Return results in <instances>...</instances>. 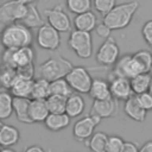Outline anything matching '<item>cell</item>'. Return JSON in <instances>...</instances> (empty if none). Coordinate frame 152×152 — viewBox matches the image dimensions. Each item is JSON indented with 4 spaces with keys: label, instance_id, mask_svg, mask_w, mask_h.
Here are the masks:
<instances>
[{
    "label": "cell",
    "instance_id": "obj_31",
    "mask_svg": "<svg viewBox=\"0 0 152 152\" xmlns=\"http://www.w3.org/2000/svg\"><path fill=\"white\" fill-rule=\"evenodd\" d=\"M133 57L138 62L142 72H150L152 70V52L148 50H139L133 53Z\"/></svg>",
    "mask_w": 152,
    "mask_h": 152
},
{
    "label": "cell",
    "instance_id": "obj_44",
    "mask_svg": "<svg viewBox=\"0 0 152 152\" xmlns=\"http://www.w3.org/2000/svg\"><path fill=\"white\" fill-rule=\"evenodd\" d=\"M0 152H15L12 147H2L0 148Z\"/></svg>",
    "mask_w": 152,
    "mask_h": 152
},
{
    "label": "cell",
    "instance_id": "obj_13",
    "mask_svg": "<svg viewBox=\"0 0 152 152\" xmlns=\"http://www.w3.org/2000/svg\"><path fill=\"white\" fill-rule=\"evenodd\" d=\"M109 89L110 95L116 101H126L131 96H133V91L131 88V82L128 78L125 77H116L110 76L109 78Z\"/></svg>",
    "mask_w": 152,
    "mask_h": 152
},
{
    "label": "cell",
    "instance_id": "obj_39",
    "mask_svg": "<svg viewBox=\"0 0 152 152\" xmlns=\"http://www.w3.org/2000/svg\"><path fill=\"white\" fill-rule=\"evenodd\" d=\"M15 70H17V74L19 76H24V77H27V78H33V76H34V66H33V64L24 66V68L15 69Z\"/></svg>",
    "mask_w": 152,
    "mask_h": 152
},
{
    "label": "cell",
    "instance_id": "obj_3",
    "mask_svg": "<svg viewBox=\"0 0 152 152\" xmlns=\"http://www.w3.org/2000/svg\"><path fill=\"white\" fill-rule=\"evenodd\" d=\"M72 63L64 58L61 53L51 56L45 62L38 66V72L42 78H45L49 82L64 78L66 74L72 69Z\"/></svg>",
    "mask_w": 152,
    "mask_h": 152
},
{
    "label": "cell",
    "instance_id": "obj_17",
    "mask_svg": "<svg viewBox=\"0 0 152 152\" xmlns=\"http://www.w3.org/2000/svg\"><path fill=\"white\" fill-rule=\"evenodd\" d=\"M49 109L45 100H31L28 107V116L32 124L44 122L49 115Z\"/></svg>",
    "mask_w": 152,
    "mask_h": 152
},
{
    "label": "cell",
    "instance_id": "obj_23",
    "mask_svg": "<svg viewBox=\"0 0 152 152\" xmlns=\"http://www.w3.org/2000/svg\"><path fill=\"white\" fill-rule=\"evenodd\" d=\"M30 101V99L13 97V113L15 114L17 120L23 124H32L28 116Z\"/></svg>",
    "mask_w": 152,
    "mask_h": 152
},
{
    "label": "cell",
    "instance_id": "obj_21",
    "mask_svg": "<svg viewBox=\"0 0 152 152\" xmlns=\"http://www.w3.org/2000/svg\"><path fill=\"white\" fill-rule=\"evenodd\" d=\"M20 139V132L12 125L4 124L0 129V147H12Z\"/></svg>",
    "mask_w": 152,
    "mask_h": 152
},
{
    "label": "cell",
    "instance_id": "obj_29",
    "mask_svg": "<svg viewBox=\"0 0 152 152\" xmlns=\"http://www.w3.org/2000/svg\"><path fill=\"white\" fill-rule=\"evenodd\" d=\"M74 91L69 87V84L65 81V78H59V80L50 82V94L51 95H57V96H62V97L66 99Z\"/></svg>",
    "mask_w": 152,
    "mask_h": 152
},
{
    "label": "cell",
    "instance_id": "obj_42",
    "mask_svg": "<svg viewBox=\"0 0 152 152\" xmlns=\"http://www.w3.org/2000/svg\"><path fill=\"white\" fill-rule=\"evenodd\" d=\"M139 152H152V140L144 142L142 146L139 147Z\"/></svg>",
    "mask_w": 152,
    "mask_h": 152
},
{
    "label": "cell",
    "instance_id": "obj_27",
    "mask_svg": "<svg viewBox=\"0 0 152 152\" xmlns=\"http://www.w3.org/2000/svg\"><path fill=\"white\" fill-rule=\"evenodd\" d=\"M108 137L104 132H95L87 141V146L91 152H106Z\"/></svg>",
    "mask_w": 152,
    "mask_h": 152
},
{
    "label": "cell",
    "instance_id": "obj_38",
    "mask_svg": "<svg viewBox=\"0 0 152 152\" xmlns=\"http://www.w3.org/2000/svg\"><path fill=\"white\" fill-rule=\"evenodd\" d=\"M95 32H96V34H97L100 38L107 39V38L110 37V32H112V30H110L106 24L100 23V24L96 25V27H95Z\"/></svg>",
    "mask_w": 152,
    "mask_h": 152
},
{
    "label": "cell",
    "instance_id": "obj_40",
    "mask_svg": "<svg viewBox=\"0 0 152 152\" xmlns=\"http://www.w3.org/2000/svg\"><path fill=\"white\" fill-rule=\"evenodd\" d=\"M120 152H139V147L133 141H124Z\"/></svg>",
    "mask_w": 152,
    "mask_h": 152
},
{
    "label": "cell",
    "instance_id": "obj_25",
    "mask_svg": "<svg viewBox=\"0 0 152 152\" xmlns=\"http://www.w3.org/2000/svg\"><path fill=\"white\" fill-rule=\"evenodd\" d=\"M151 77H152V75L150 72H141V74L134 76L133 78H131L129 82H131V88H132L133 94L139 95V94L148 91Z\"/></svg>",
    "mask_w": 152,
    "mask_h": 152
},
{
    "label": "cell",
    "instance_id": "obj_4",
    "mask_svg": "<svg viewBox=\"0 0 152 152\" xmlns=\"http://www.w3.org/2000/svg\"><path fill=\"white\" fill-rule=\"evenodd\" d=\"M69 87L76 94H88L93 78L89 71L83 65H74L72 69L64 77Z\"/></svg>",
    "mask_w": 152,
    "mask_h": 152
},
{
    "label": "cell",
    "instance_id": "obj_32",
    "mask_svg": "<svg viewBox=\"0 0 152 152\" xmlns=\"http://www.w3.org/2000/svg\"><path fill=\"white\" fill-rule=\"evenodd\" d=\"M68 10L75 15L89 12L93 6V0H65Z\"/></svg>",
    "mask_w": 152,
    "mask_h": 152
},
{
    "label": "cell",
    "instance_id": "obj_35",
    "mask_svg": "<svg viewBox=\"0 0 152 152\" xmlns=\"http://www.w3.org/2000/svg\"><path fill=\"white\" fill-rule=\"evenodd\" d=\"M122 144H124L122 138H120L118 135H110V137H108L106 152H120Z\"/></svg>",
    "mask_w": 152,
    "mask_h": 152
},
{
    "label": "cell",
    "instance_id": "obj_6",
    "mask_svg": "<svg viewBox=\"0 0 152 152\" xmlns=\"http://www.w3.org/2000/svg\"><path fill=\"white\" fill-rule=\"evenodd\" d=\"M0 58L4 65L11 66L13 69H19L33 64L34 50L32 49V46L21 48L17 50H5Z\"/></svg>",
    "mask_w": 152,
    "mask_h": 152
},
{
    "label": "cell",
    "instance_id": "obj_34",
    "mask_svg": "<svg viewBox=\"0 0 152 152\" xmlns=\"http://www.w3.org/2000/svg\"><path fill=\"white\" fill-rule=\"evenodd\" d=\"M94 8L103 17L116 6V0H93Z\"/></svg>",
    "mask_w": 152,
    "mask_h": 152
},
{
    "label": "cell",
    "instance_id": "obj_37",
    "mask_svg": "<svg viewBox=\"0 0 152 152\" xmlns=\"http://www.w3.org/2000/svg\"><path fill=\"white\" fill-rule=\"evenodd\" d=\"M141 36L147 45L152 46V19L147 20L141 27Z\"/></svg>",
    "mask_w": 152,
    "mask_h": 152
},
{
    "label": "cell",
    "instance_id": "obj_15",
    "mask_svg": "<svg viewBox=\"0 0 152 152\" xmlns=\"http://www.w3.org/2000/svg\"><path fill=\"white\" fill-rule=\"evenodd\" d=\"M33 78H27L24 76H17L14 80L12 87L10 88V93L12 94L13 97H24V99H30L31 97V91H32V86H33Z\"/></svg>",
    "mask_w": 152,
    "mask_h": 152
},
{
    "label": "cell",
    "instance_id": "obj_5",
    "mask_svg": "<svg viewBox=\"0 0 152 152\" xmlns=\"http://www.w3.org/2000/svg\"><path fill=\"white\" fill-rule=\"evenodd\" d=\"M68 45L80 58L88 59L93 55V38L89 32L72 30L68 39Z\"/></svg>",
    "mask_w": 152,
    "mask_h": 152
},
{
    "label": "cell",
    "instance_id": "obj_26",
    "mask_svg": "<svg viewBox=\"0 0 152 152\" xmlns=\"http://www.w3.org/2000/svg\"><path fill=\"white\" fill-rule=\"evenodd\" d=\"M50 82L45 78H37L33 81L32 91H31V100H46L50 96Z\"/></svg>",
    "mask_w": 152,
    "mask_h": 152
},
{
    "label": "cell",
    "instance_id": "obj_20",
    "mask_svg": "<svg viewBox=\"0 0 152 152\" xmlns=\"http://www.w3.org/2000/svg\"><path fill=\"white\" fill-rule=\"evenodd\" d=\"M86 108V102L82 95L72 93L69 97H66V106H65V114L70 118H77L80 116Z\"/></svg>",
    "mask_w": 152,
    "mask_h": 152
},
{
    "label": "cell",
    "instance_id": "obj_2",
    "mask_svg": "<svg viewBox=\"0 0 152 152\" xmlns=\"http://www.w3.org/2000/svg\"><path fill=\"white\" fill-rule=\"evenodd\" d=\"M138 8H139L138 1H128L124 4H119L103 17L102 23L106 24L112 31L122 30L131 24Z\"/></svg>",
    "mask_w": 152,
    "mask_h": 152
},
{
    "label": "cell",
    "instance_id": "obj_36",
    "mask_svg": "<svg viewBox=\"0 0 152 152\" xmlns=\"http://www.w3.org/2000/svg\"><path fill=\"white\" fill-rule=\"evenodd\" d=\"M138 102L140 103V106L146 110V112H150L152 110V95L146 91V93H142V94H139V95H135Z\"/></svg>",
    "mask_w": 152,
    "mask_h": 152
},
{
    "label": "cell",
    "instance_id": "obj_33",
    "mask_svg": "<svg viewBox=\"0 0 152 152\" xmlns=\"http://www.w3.org/2000/svg\"><path fill=\"white\" fill-rule=\"evenodd\" d=\"M18 74L17 70L11 68V66H1L0 69V87L4 89H10L14 82V80L17 78Z\"/></svg>",
    "mask_w": 152,
    "mask_h": 152
},
{
    "label": "cell",
    "instance_id": "obj_1",
    "mask_svg": "<svg viewBox=\"0 0 152 152\" xmlns=\"http://www.w3.org/2000/svg\"><path fill=\"white\" fill-rule=\"evenodd\" d=\"M33 42L32 32L21 23L5 25L0 32V43L5 50H17L31 46Z\"/></svg>",
    "mask_w": 152,
    "mask_h": 152
},
{
    "label": "cell",
    "instance_id": "obj_12",
    "mask_svg": "<svg viewBox=\"0 0 152 152\" xmlns=\"http://www.w3.org/2000/svg\"><path fill=\"white\" fill-rule=\"evenodd\" d=\"M37 44L44 50L56 51L61 45V34L57 30L45 23L37 31Z\"/></svg>",
    "mask_w": 152,
    "mask_h": 152
},
{
    "label": "cell",
    "instance_id": "obj_11",
    "mask_svg": "<svg viewBox=\"0 0 152 152\" xmlns=\"http://www.w3.org/2000/svg\"><path fill=\"white\" fill-rule=\"evenodd\" d=\"M102 119L96 115H87L77 120L72 126V135L78 141H88V139L94 134L96 126L100 125Z\"/></svg>",
    "mask_w": 152,
    "mask_h": 152
},
{
    "label": "cell",
    "instance_id": "obj_41",
    "mask_svg": "<svg viewBox=\"0 0 152 152\" xmlns=\"http://www.w3.org/2000/svg\"><path fill=\"white\" fill-rule=\"evenodd\" d=\"M24 152H46L42 146L39 145H31L24 150Z\"/></svg>",
    "mask_w": 152,
    "mask_h": 152
},
{
    "label": "cell",
    "instance_id": "obj_8",
    "mask_svg": "<svg viewBox=\"0 0 152 152\" xmlns=\"http://www.w3.org/2000/svg\"><path fill=\"white\" fill-rule=\"evenodd\" d=\"M120 57V49L113 37L104 39L96 51V62L102 66H112Z\"/></svg>",
    "mask_w": 152,
    "mask_h": 152
},
{
    "label": "cell",
    "instance_id": "obj_47",
    "mask_svg": "<svg viewBox=\"0 0 152 152\" xmlns=\"http://www.w3.org/2000/svg\"><path fill=\"white\" fill-rule=\"evenodd\" d=\"M48 152H52V151H51V150H48Z\"/></svg>",
    "mask_w": 152,
    "mask_h": 152
},
{
    "label": "cell",
    "instance_id": "obj_9",
    "mask_svg": "<svg viewBox=\"0 0 152 152\" xmlns=\"http://www.w3.org/2000/svg\"><path fill=\"white\" fill-rule=\"evenodd\" d=\"M44 15L48 19V24L57 30L59 33H66L71 31L70 18L62 5H57L52 8H45Z\"/></svg>",
    "mask_w": 152,
    "mask_h": 152
},
{
    "label": "cell",
    "instance_id": "obj_14",
    "mask_svg": "<svg viewBox=\"0 0 152 152\" xmlns=\"http://www.w3.org/2000/svg\"><path fill=\"white\" fill-rule=\"evenodd\" d=\"M116 112H118V101L114 100L113 97L107 100H94L90 108V114L96 115L100 119L115 116Z\"/></svg>",
    "mask_w": 152,
    "mask_h": 152
},
{
    "label": "cell",
    "instance_id": "obj_30",
    "mask_svg": "<svg viewBox=\"0 0 152 152\" xmlns=\"http://www.w3.org/2000/svg\"><path fill=\"white\" fill-rule=\"evenodd\" d=\"M45 101H46L49 113H52V114L65 113V106H66V99L65 97L57 96V95H50Z\"/></svg>",
    "mask_w": 152,
    "mask_h": 152
},
{
    "label": "cell",
    "instance_id": "obj_16",
    "mask_svg": "<svg viewBox=\"0 0 152 152\" xmlns=\"http://www.w3.org/2000/svg\"><path fill=\"white\" fill-rule=\"evenodd\" d=\"M124 112L129 119H132L137 122H144L145 119H146V115H147V112L140 106L135 95L131 96L128 100L125 101Z\"/></svg>",
    "mask_w": 152,
    "mask_h": 152
},
{
    "label": "cell",
    "instance_id": "obj_22",
    "mask_svg": "<svg viewBox=\"0 0 152 152\" xmlns=\"http://www.w3.org/2000/svg\"><path fill=\"white\" fill-rule=\"evenodd\" d=\"M70 121H71V119L65 113H62V114L50 113L48 115V118L45 119L44 125L51 132H59V131L66 128L70 125Z\"/></svg>",
    "mask_w": 152,
    "mask_h": 152
},
{
    "label": "cell",
    "instance_id": "obj_24",
    "mask_svg": "<svg viewBox=\"0 0 152 152\" xmlns=\"http://www.w3.org/2000/svg\"><path fill=\"white\" fill-rule=\"evenodd\" d=\"M23 25H25L26 27H28L30 30L31 28H34V27H40L42 25H44V19H42V15L37 8V6L33 4V5H27V12H26V15L24 17V19L20 21Z\"/></svg>",
    "mask_w": 152,
    "mask_h": 152
},
{
    "label": "cell",
    "instance_id": "obj_19",
    "mask_svg": "<svg viewBox=\"0 0 152 152\" xmlns=\"http://www.w3.org/2000/svg\"><path fill=\"white\" fill-rule=\"evenodd\" d=\"M88 94L93 100L110 99L112 95H110V89H109V82L103 78H94Z\"/></svg>",
    "mask_w": 152,
    "mask_h": 152
},
{
    "label": "cell",
    "instance_id": "obj_46",
    "mask_svg": "<svg viewBox=\"0 0 152 152\" xmlns=\"http://www.w3.org/2000/svg\"><path fill=\"white\" fill-rule=\"evenodd\" d=\"M2 126H4V122L0 120V129H1V127H2Z\"/></svg>",
    "mask_w": 152,
    "mask_h": 152
},
{
    "label": "cell",
    "instance_id": "obj_45",
    "mask_svg": "<svg viewBox=\"0 0 152 152\" xmlns=\"http://www.w3.org/2000/svg\"><path fill=\"white\" fill-rule=\"evenodd\" d=\"M148 93L152 95V77H151V83H150V88H148Z\"/></svg>",
    "mask_w": 152,
    "mask_h": 152
},
{
    "label": "cell",
    "instance_id": "obj_7",
    "mask_svg": "<svg viewBox=\"0 0 152 152\" xmlns=\"http://www.w3.org/2000/svg\"><path fill=\"white\" fill-rule=\"evenodd\" d=\"M27 6L19 0H10L0 6V23L8 25L12 23H20L26 15Z\"/></svg>",
    "mask_w": 152,
    "mask_h": 152
},
{
    "label": "cell",
    "instance_id": "obj_43",
    "mask_svg": "<svg viewBox=\"0 0 152 152\" xmlns=\"http://www.w3.org/2000/svg\"><path fill=\"white\" fill-rule=\"evenodd\" d=\"M21 4H24V5H33V4H36L38 0H19Z\"/></svg>",
    "mask_w": 152,
    "mask_h": 152
},
{
    "label": "cell",
    "instance_id": "obj_18",
    "mask_svg": "<svg viewBox=\"0 0 152 152\" xmlns=\"http://www.w3.org/2000/svg\"><path fill=\"white\" fill-rule=\"evenodd\" d=\"M72 24L75 26V30L90 33L93 30H95V27L97 25V18L91 11H89V12L75 15Z\"/></svg>",
    "mask_w": 152,
    "mask_h": 152
},
{
    "label": "cell",
    "instance_id": "obj_10",
    "mask_svg": "<svg viewBox=\"0 0 152 152\" xmlns=\"http://www.w3.org/2000/svg\"><path fill=\"white\" fill-rule=\"evenodd\" d=\"M141 72H142L141 68L139 66L138 62L133 57V53H126V55L119 57V59L114 64L110 76L125 77V78L131 80Z\"/></svg>",
    "mask_w": 152,
    "mask_h": 152
},
{
    "label": "cell",
    "instance_id": "obj_28",
    "mask_svg": "<svg viewBox=\"0 0 152 152\" xmlns=\"http://www.w3.org/2000/svg\"><path fill=\"white\" fill-rule=\"evenodd\" d=\"M13 114V96L10 91L0 90V120H6Z\"/></svg>",
    "mask_w": 152,
    "mask_h": 152
}]
</instances>
